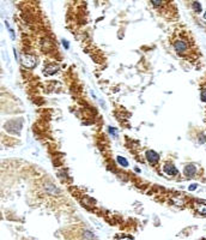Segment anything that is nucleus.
Instances as JSON below:
<instances>
[{"label": "nucleus", "instance_id": "1a4fd4ad", "mask_svg": "<svg viewBox=\"0 0 206 240\" xmlns=\"http://www.w3.org/2000/svg\"><path fill=\"white\" fill-rule=\"evenodd\" d=\"M58 70H59V66H57V65H48L45 68V75H54Z\"/></svg>", "mask_w": 206, "mask_h": 240}, {"label": "nucleus", "instance_id": "a211bd4d", "mask_svg": "<svg viewBox=\"0 0 206 240\" xmlns=\"http://www.w3.org/2000/svg\"><path fill=\"white\" fill-rule=\"evenodd\" d=\"M197 187H198L197 184H192V185H189L188 190H189V191H194V190H197Z\"/></svg>", "mask_w": 206, "mask_h": 240}, {"label": "nucleus", "instance_id": "9d476101", "mask_svg": "<svg viewBox=\"0 0 206 240\" xmlns=\"http://www.w3.org/2000/svg\"><path fill=\"white\" fill-rule=\"evenodd\" d=\"M116 161H118V163H119L120 166H122V167H128V161H127L125 157L118 156V157H116Z\"/></svg>", "mask_w": 206, "mask_h": 240}, {"label": "nucleus", "instance_id": "6e6552de", "mask_svg": "<svg viewBox=\"0 0 206 240\" xmlns=\"http://www.w3.org/2000/svg\"><path fill=\"white\" fill-rule=\"evenodd\" d=\"M45 190H46V192H48V193H52V195H58L59 193V190H58V187L55 186V185H53V184H46L45 185Z\"/></svg>", "mask_w": 206, "mask_h": 240}, {"label": "nucleus", "instance_id": "412c9836", "mask_svg": "<svg viewBox=\"0 0 206 240\" xmlns=\"http://www.w3.org/2000/svg\"><path fill=\"white\" fill-rule=\"evenodd\" d=\"M204 240H205V239H204Z\"/></svg>", "mask_w": 206, "mask_h": 240}, {"label": "nucleus", "instance_id": "39448f33", "mask_svg": "<svg viewBox=\"0 0 206 240\" xmlns=\"http://www.w3.org/2000/svg\"><path fill=\"white\" fill-rule=\"evenodd\" d=\"M145 157H146V160L151 164H156L159 161V155L155 150H147L145 153Z\"/></svg>", "mask_w": 206, "mask_h": 240}, {"label": "nucleus", "instance_id": "f257e3e1", "mask_svg": "<svg viewBox=\"0 0 206 240\" xmlns=\"http://www.w3.org/2000/svg\"><path fill=\"white\" fill-rule=\"evenodd\" d=\"M22 119L17 123V120H11L5 125V128L11 133H18L22 130Z\"/></svg>", "mask_w": 206, "mask_h": 240}, {"label": "nucleus", "instance_id": "2eb2a0df", "mask_svg": "<svg viewBox=\"0 0 206 240\" xmlns=\"http://www.w3.org/2000/svg\"><path fill=\"white\" fill-rule=\"evenodd\" d=\"M6 28L9 29V31H10V34H11V39H12V40H14V31L11 29V27L9 25V23H7V22H6Z\"/></svg>", "mask_w": 206, "mask_h": 240}, {"label": "nucleus", "instance_id": "7ed1b4c3", "mask_svg": "<svg viewBox=\"0 0 206 240\" xmlns=\"http://www.w3.org/2000/svg\"><path fill=\"white\" fill-rule=\"evenodd\" d=\"M163 172L167 174V175H170V177H174V175H177L179 174V171L175 166L170 162H167L164 166H163Z\"/></svg>", "mask_w": 206, "mask_h": 240}, {"label": "nucleus", "instance_id": "0eeeda50", "mask_svg": "<svg viewBox=\"0 0 206 240\" xmlns=\"http://www.w3.org/2000/svg\"><path fill=\"white\" fill-rule=\"evenodd\" d=\"M183 173H184V175H186L187 178H192V177H194L195 173H197V167H195L194 164L189 163V164H187L186 167H184Z\"/></svg>", "mask_w": 206, "mask_h": 240}, {"label": "nucleus", "instance_id": "6ab92c4d", "mask_svg": "<svg viewBox=\"0 0 206 240\" xmlns=\"http://www.w3.org/2000/svg\"><path fill=\"white\" fill-rule=\"evenodd\" d=\"M119 240H133V238H132V236H128V235H126V236H122V238H120Z\"/></svg>", "mask_w": 206, "mask_h": 240}, {"label": "nucleus", "instance_id": "dca6fc26", "mask_svg": "<svg viewBox=\"0 0 206 240\" xmlns=\"http://www.w3.org/2000/svg\"><path fill=\"white\" fill-rule=\"evenodd\" d=\"M199 142H200V143H205V142H206V136H205L204 133H200V135H199Z\"/></svg>", "mask_w": 206, "mask_h": 240}, {"label": "nucleus", "instance_id": "f8f14e48", "mask_svg": "<svg viewBox=\"0 0 206 240\" xmlns=\"http://www.w3.org/2000/svg\"><path fill=\"white\" fill-rule=\"evenodd\" d=\"M150 1H151V4L155 7H159L162 5V3H163V0H150Z\"/></svg>", "mask_w": 206, "mask_h": 240}, {"label": "nucleus", "instance_id": "aec40b11", "mask_svg": "<svg viewBox=\"0 0 206 240\" xmlns=\"http://www.w3.org/2000/svg\"><path fill=\"white\" fill-rule=\"evenodd\" d=\"M204 18H205V19H206V12L204 13Z\"/></svg>", "mask_w": 206, "mask_h": 240}, {"label": "nucleus", "instance_id": "4468645a", "mask_svg": "<svg viewBox=\"0 0 206 240\" xmlns=\"http://www.w3.org/2000/svg\"><path fill=\"white\" fill-rule=\"evenodd\" d=\"M200 100L202 102H206V89H202L200 93Z\"/></svg>", "mask_w": 206, "mask_h": 240}, {"label": "nucleus", "instance_id": "9b49d317", "mask_svg": "<svg viewBox=\"0 0 206 240\" xmlns=\"http://www.w3.org/2000/svg\"><path fill=\"white\" fill-rule=\"evenodd\" d=\"M193 10H194L197 13H200L202 9H201V5H200L198 1H194V3H193Z\"/></svg>", "mask_w": 206, "mask_h": 240}, {"label": "nucleus", "instance_id": "423d86ee", "mask_svg": "<svg viewBox=\"0 0 206 240\" xmlns=\"http://www.w3.org/2000/svg\"><path fill=\"white\" fill-rule=\"evenodd\" d=\"M194 208L200 215H206V200H195Z\"/></svg>", "mask_w": 206, "mask_h": 240}, {"label": "nucleus", "instance_id": "f3484780", "mask_svg": "<svg viewBox=\"0 0 206 240\" xmlns=\"http://www.w3.org/2000/svg\"><path fill=\"white\" fill-rule=\"evenodd\" d=\"M61 42H62V46H64L66 49H68V48H70V43H68V41H67V40H64V39H62V40H61Z\"/></svg>", "mask_w": 206, "mask_h": 240}, {"label": "nucleus", "instance_id": "20e7f679", "mask_svg": "<svg viewBox=\"0 0 206 240\" xmlns=\"http://www.w3.org/2000/svg\"><path fill=\"white\" fill-rule=\"evenodd\" d=\"M174 49L177 54H182L188 49V45H187V42L183 40H177L174 42Z\"/></svg>", "mask_w": 206, "mask_h": 240}, {"label": "nucleus", "instance_id": "f03ea898", "mask_svg": "<svg viewBox=\"0 0 206 240\" xmlns=\"http://www.w3.org/2000/svg\"><path fill=\"white\" fill-rule=\"evenodd\" d=\"M21 61L23 64L24 67L27 68H32L35 65H36V57H34V55H30V54H23L21 57Z\"/></svg>", "mask_w": 206, "mask_h": 240}, {"label": "nucleus", "instance_id": "ddd939ff", "mask_svg": "<svg viewBox=\"0 0 206 240\" xmlns=\"http://www.w3.org/2000/svg\"><path fill=\"white\" fill-rule=\"evenodd\" d=\"M108 130H109V133H110V135H113L114 137H116V136H118V132H116L118 130H116L115 127H111V126H109V127H108Z\"/></svg>", "mask_w": 206, "mask_h": 240}]
</instances>
